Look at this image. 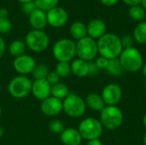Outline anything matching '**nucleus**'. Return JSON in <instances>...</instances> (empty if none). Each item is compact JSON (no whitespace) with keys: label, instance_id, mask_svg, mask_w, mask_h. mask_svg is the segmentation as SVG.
Returning <instances> with one entry per match:
<instances>
[{"label":"nucleus","instance_id":"f257e3e1","mask_svg":"<svg viewBox=\"0 0 146 145\" xmlns=\"http://www.w3.org/2000/svg\"><path fill=\"white\" fill-rule=\"evenodd\" d=\"M98 54L108 60L119 58L123 48L121 42V38L114 33H105L98 41Z\"/></svg>","mask_w":146,"mask_h":145},{"label":"nucleus","instance_id":"f03ea898","mask_svg":"<svg viewBox=\"0 0 146 145\" xmlns=\"http://www.w3.org/2000/svg\"><path fill=\"white\" fill-rule=\"evenodd\" d=\"M119 60L124 70L130 73L139 72L144 65L143 56L134 46L124 49L119 56Z\"/></svg>","mask_w":146,"mask_h":145},{"label":"nucleus","instance_id":"7ed1b4c3","mask_svg":"<svg viewBox=\"0 0 146 145\" xmlns=\"http://www.w3.org/2000/svg\"><path fill=\"white\" fill-rule=\"evenodd\" d=\"M52 54L57 62H70L76 56V43L69 38L59 39L53 45Z\"/></svg>","mask_w":146,"mask_h":145},{"label":"nucleus","instance_id":"20e7f679","mask_svg":"<svg viewBox=\"0 0 146 145\" xmlns=\"http://www.w3.org/2000/svg\"><path fill=\"white\" fill-rule=\"evenodd\" d=\"M100 122L109 131L118 129L123 122V113L117 106H105L100 112Z\"/></svg>","mask_w":146,"mask_h":145},{"label":"nucleus","instance_id":"39448f33","mask_svg":"<svg viewBox=\"0 0 146 145\" xmlns=\"http://www.w3.org/2000/svg\"><path fill=\"white\" fill-rule=\"evenodd\" d=\"M25 43L30 50L40 53L48 49L50 45V38L48 34L43 30L33 29L27 33Z\"/></svg>","mask_w":146,"mask_h":145},{"label":"nucleus","instance_id":"423d86ee","mask_svg":"<svg viewBox=\"0 0 146 145\" xmlns=\"http://www.w3.org/2000/svg\"><path fill=\"white\" fill-rule=\"evenodd\" d=\"M78 131L83 139L87 141L92 139H98L104 132V127L99 120L92 117L83 119L79 126Z\"/></svg>","mask_w":146,"mask_h":145},{"label":"nucleus","instance_id":"0eeeda50","mask_svg":"<svg viewBox=\"0 0 146 145\" xmlns=\"http://www.w3.org/2000/svg\"><path fill=\"white\" fill-rule=\"evenodd\" d=\"M33 81L24 75H18L14 77L9 83L8 90L11 97L16 99H22L27 97L32 91Z\"/></svg>","mask_w":146,"mask_h":145},{"label":"nucleus","instance_id":"6e6552de","mask_svg":"<svg viewBox=\"0 0 146 145\" xmlns=\"http://www.w3.org/2000/svg\"><path fill=\"white\" fill-rule=\"evenodd\" d=\"M86 110L85 100L76 94L70 93L62 101V111L71 118L83 116Z\"/></svg>","mask_w":146,"mask_h":145},{"label":"nucleus","instance_id":"1a4fd4ad","mask_svg":"<svg viewBox=\"0 0 146 145\" xmlns=\"http://www.w3.org/2000/svg\"><path fill=\"white\" fill-rule=\"evenodd\" d=\"M98 54V44L95 39L87 36L77 41L76 56H78V58L90 62L97 58Z\"/></svg>","mask_w":146,"mask_h":145},{"label":"nucleus","instance_id":"9d476101","mask_svg":"<svg viewBox=\"0 0 146 145\" xmlns=\"http://www.w3.org/2000/svg\"><path fill=\"white\" fill-rule=\"evenodd\" d=\"M101 97L107 106H116L122 98L121 87L117 84H109L102 91Z\"/></svg>","mask_w":146,"mask_h":145},{"label":"nucleus","instance_id":"9b49d317","mask_svg":"<svg viewBox=\"0 0 146 145\" xmlns=\"http://www.w3.org/2000/svg\"><path fill=\"white\" fill-rule=\"evenodd\" d=\"M36 65L37 63L35 59L27 54L15 57L13 62V67L15 72L18 73L19 75L24 76H27V74H32Z\"/></svg>","mask_w":146,"mask_h":145},{"label":"nucleus","instance_id":"f8f14e48","mask_svg":"<svg viewBox=\"0 0 146 145\" xmlns=\"http://www.w3.org/2000/svg\"><path fill=\"white\" fill-rule=\"evenodd\" d=\"M46 16H47L48 24L55 28H59L63 26L68 20V12L63 8L58 6L47 11Z\"/></svg>","mask_w":146,"mask_h":145},{"label":"nucleus","instance_id":"ddd939ff","mask_svg":"<svg viewBox=\"0 0 146 145\" xmlns=\"http://www.w3.org/2000/svg\"><path fill=\"white\" fill-rule=\"evenodd\" d=\"M40 109L47 116H56L62 111V101L50 96L41 101Z\"/></svg>","mask_w":146,"mask_h":145},{"label":"nucleus","instance_id":"4468645a","mask_svg":"<svg viewBox=\"0 0 146 145\" xmlns=\"http://www.w3.org/2000/svg\"><path fill=\"white\" fill-rule=\"evenodd\" d=\"M51 85L49 82L44 79H35L33 81L32 85V91L31 93L33 97L40 101H43L49 97H50Z\"/></svg>","mask_w":146,"mask_h":145},{"label":"nucleus","instance_id":"2eb2a0df","mask_svg":"<svg viewBox=\"0 0 146 145\" xmlns=\"http://www.w3.org/2000/svg\"><path fill=\"white\" fill-rule=\"evenodd\" d=\"M87 36L93 39H99L106 33L107 26L105 22L100 19H93L87 25Z\"/></svg>","mask_w":146,"mask_h":145},{"label":"nucleus","instance_id":"dca6fc26","mask_svg":"<svg viewBox=\"0 0 146 145\" xmlns=\"http://www.w3.org/2000/svg\"><path fill=\"white\" fill-rule=\"evenodd\" d=\"M60 136L63 145H80L83 140L78 129L73 127L65 128Z\"/></svg>","mask_w":146,"mask_h":145},{"label":"nucleus","instance_id":"f3484780","mask_svg":"<svg viewBox=\"0 0 146 145\" xmlns=\"http://www.w3.org/2000/svg\"><path fill=\"white\" fill-rule=\"evenodd\" d=\"M29 23L35 30H43L48 24L46 12L36 9L29 15Z\"/></svg>","mask_w":146,"mask_h":145},{"label":"nucleus","instance_id":"a211bd4d","mask_svg":"<svg viewBox=\"0 0 146 145\" xmlns=\"http://www.w3.org/2000/svg\"><path fill=\"white\" fill-rule=\"evenodd\" d=\"M71 73L78 78H85L89 75V62L77 58L72 61Z\"/></svg>","mask_w":146,"mask_h":145},{"label":"nucleus","instance_id":"6ab92c4d","mask_svg":"<svg viewBox=\"0 0 146 145\" xmlns=\"http://www.w3.org/2000/svg\"><path fill=\"white\" fill-rule=\"evenodd\" d=\"M86 105L89 109H91L93 111L101 112L103 109L105 107V103L101 97V95L97 93H89L86 99Z\"/></svg>","mask_w":146,"mask_h":145},{"label":"nucleus","instance_id":"aec40b11","mask_svg":"<svg viewBox=\"0 0 146 145\" xmlns=\"http://www.w3.org/2000/svg\"><path fill=\"white\" fill-rule=\"evenodd\" d=\"M70 34L72 38L77 41L87 37L86 25L81 21H75L70 26Z\"/></svg>","mask_w":146,"mask_h":145},{"label":"nucleus","instance_id":"412c9836","mask_svg":"<svg viewBox=\"0 0 146 145\" xmlns=\"http://www.w3.org/2000/svg\"><path fill=\"white\" fill-rule=\"evenodd\" d=\"M70 94L68 87L63 83H57L56 85H51V91L50 96L54 97L59 100L63 101L68 95Z\"/></svg>","mask_w":146,"mask_h":145},{"label":"nucleus","instance_id":"4be33fe9","mask_svg":"<svg viewBox=\"0 0 146 145\" xmlns=\"http://www.w3.org/2000/svg\"><path fill=\"white\" fill-rule=\"evenodd\" d=\"M27 48V47L26 45L25 41L16 39V40L12 41L9 44V52L12 56H14L15 58V57H18V56H21L24 55L25 52H26Z\"/></svg>","mask_w":146,"mask_h":145},{"label":"nucleus","instance_id":"5701e85b","mask_svg":"<svg viewBox=\"0 0 146 145\" xmlns=\"http://www.w3.org/2000/svg\"><path fill=\"white\" fill-rule=\"evenodd\" d=\"M106 70L110 74L114 77H121L125 72L124 68H122L119 58L109 60V63L107 66Z\"/></svg>","mask_w":146,"mask_h":145},{"label":"nucleus","instance_id":"b1692460","mask_svg":"<svg viewBox=\"0 0 146 145\" xmlns=\"http://www.w3.org/2000/svg\"><path fill=\"white\" fill-rule=\"evenodd\" d=\"M133 38L141 44H146V21L139 22L133 30Z\"/></svg>","mask_w":146,"mask_h":145},{"label":"nucleus","instance_id":"393cba45","mask_svg":"<svg viewBox=\"0 0 146 145\" xmlns=\"http://www.w3.org/2000/svg\"><path fill=\"white\" fill-rule=\"evenodd\" d=\"M145 9L139 4V5L131 6L129 9L128 14L132 20L141 22V21H144V20L145 18Z\"/></svg>","mask_w":146,"mask_h":145},{"label":"nucleus","instance_id":"a878e982","mask_svg":"<svg viewBox=\"0 0 146 145\" xmlns=\"http://www.w3.org/2000/svg\"><path fill=\"white\" fill-rule=\"evenodd\" d=\"M50 69L48 68V66H46L45 64H37L36 67L34 68L32 75L33 78L35 79H44L47 78L49 73H50Z\"/></svg>","mask_w":146,"mask_h":145},{"label":"nucleus","instance_id":"bb28decb","mask_svg":"<svg viewBox=\"0 0 146 145\" xmlns=\"http://www.w3.org/2000/svg\"><path fill=\"white\" fill-rule=\"evenodd\" d=\"M55 72L60 76L61 79L68 77L71 73V64H70V62H58L56 65Z\"/></svg>","mask_w":146,"mask_h":145},{"label":"nucleus","instance_id":"cd10ccee","mask_svg":"<svg viewBox=\"0 0 146 145\" xmlns=\"http://www.w3.org/2000/svg\"><path fill=\"white\" fill-rule=\"evenodd\" d=\"M34 3L38 9L47 12L57 6L59 0H34Z\"/></svg>","mask_w":146,"mask_h":145},{"label":"nucleus","instance_id":"c85d7f7f","mask_svg":"<svg viewBox=\"0 0 146 145\" xmlns=\"http://www.w3.org/2000/svg\"><path fill=\"white\" fill-rule=\"evenodd\" d=\"M48 127H49V130L52 133H54V134H59V135H61L62 132L65 129V126H64L63 123L60 120H57V119L51 120L49 122Z\"/></svg>","mask_w":146,"mask_h":145},{"label":"nucleus","instance_id":"c756f323","mask_svg":"<svg viewBox=\"0 0 146 145\" xmlns=\"http://www.w3.org/2000/svg\"><path fill=\"white\" fill-rule=\"evenodd\" d=\"M121 45L123 50L124 49H128L131 47H133V43H134V38L133 36L128 35V34H125L121 38Z\"/></svg>","mask_w":146,"mask_h":145},{"label":"nucleus","instance_id":"7c9ffc66","mask_svg":"<svg viewBox=\"0 0 146 145\" xmlns=\"http://www.w3.org/2000/svg\"><path fill=\"white\" fill-rule=\"evenodd\" d=\"M12 29V23L9 19L0 20V33H8Z\"/></svg>","mask_w":146,"mask_h":145},{"label":"nucleus","instance_id":"2f4dec72","mask_svg":"<svg viewBox=\"0 0 146 145\" xmlns=\"http://www.w3.org/2000/svg\"><path fill=\"white\" fill-rule=\"evenodd\" d=\"M37 9V6L34 3V1H32V2H27V3H22L21 5V10L22 12L25 14V15H30L34 9Z\"/></svg>","mask_w":146,"mask_h":145},{"label":"nucleus","instance_id":"473e14b6","mask_svg":"<svg viewBox=\"0 0 146 145\" xmlns=\"http://www.w3.org/2000/svg\"><path fill=\"white\" fill-rule=\"evenodd\" d=\"M45 79L49 82V84L50 85H56V84L59 83L61 78L55 71H50Z\"/></svg>","mask_w":146,"mask_h":145},{"label":"nucleus","instance_id":"72a5a7b5","mask_svg":"<svg viewBox=\"0 0 146 145\" xmlns=\"http://www.w3.org/2000/svg\"><path fill=\"white\" fill-rule=\"evenodd\" d=\"M95 63L97 64V66L100 68V69H106L108 63H109V60L104 56H98L96 58Z\"/></svg>","mask_w":146,"mask_h":145},{"label":"nucleus","instance_id":"f704fd0d","mask_svg":"<svg viewBox=\"0 0 146 145\" xmlns=\"http://www.w3.org/2000/svg\"><path fill=\"white\" fill-rule=\"evenodd\" d=\"M100 71V68L97 66L95 62H89V75L91 76H96Z\"/></svg>","mask_w":146,"mask_h":145},{"label":"nucleus","instance_id":"c9c22d12","mask_svg":"<svg viewBox=\"0 0 146 145\" xmlns=\"http://www.w3.org/2000/svg\"><path fill=\"white\" fill-rule=\"evenodd\" d=\"M5 50H6V44H5L4 39L0 35V58L3 56V54L5 52Z\"/></svg>","mask_w":146,"mask_h":145},{"label":"nucleus","instance_id":"e433bc0d","mask_svg":"<svg viewBox=\"0 0 146 145\" xmlns=\"http://www.w3.org/2000/svg\"><path fill=\"white\" fill-rule=\"evenodd\" d=\"M9 18V11L5 8H0V20Z\"/></svg>","mask_w":146,"mask_h":145},{"label":"nucleus","instance_id":"4c0bfd02","mask_svg":"<svg viewBox=\"0 0 146 145\" xmlns=\"http://www.w3.org/2000/svg\"><path fill=\"white\" fill-rule=\"evenodd\" d=\"M100 1L104 6H108V7L114 6L119 2V0H100Z\"/></svg>","mask_w":146,"mask_h":145},{"label":"nucleus","instance_id":"58836bf2","mask_svg":"<svg viewBox=\"0 0 146 145\" xmlns=\"http://www.w3.org/2000/svg\"><path fill=\"white\" fill-rule=\"evenodd\" d=\"M126 4L131 6H134V5H139L141 3L142 0H122Z\"/></svg>","mask_w":146,"mask_h":145},{"label":"nucleus","instance_id":"ea45409f","mask_svg":"<svg viewBox=\"0 0 146 145\" xmlns=\"http://www.w3.org/2000/svg\"><path fill=\"white\" fill-rule=\"evenodd\" d=\"M86 145H103L102 141L98 138V139H92L87 142Z\"/></svg>","mask_w":146,"mask_h":145},{"label":"nucleus","instance_id":"a19ab883","mask_svg":"<svg viewBox=\"0 0 146 145\" xmlns=\"http://www.w3.org/2000/svg\"><path fill=\"white\" fill-rule=\"evenodd\" d=\"M142 73H143V75L145 76L146 78V62L145 63H144V65H143V67H142Z\"/></svg>","mask_w":146,"mask_h":145},{"label":"nucleus","instance_id":"79ce46f5","mask_svg":"<svg viewBox=\"0 0 146 145\" xmlns=\"http://www.w3.org/2000/svg\"><path fill=\"white\" fill-rule=\"evenodd\" d=\"M3 133H4V130H3V126H0V138L3 136Z\"/></svg>","mask_w":146,"mask_h":145},{"label":"nucleus","instance_id":"37998d69","mask_svg":"<svg viewBox=\"0 0 146 145\" xmlns=\"http://www.w3.org/2000/svg\"><path fill=\"white\" fill-rule=\"evenodd\" d=\"M141 4H142V7L146 10V0H142Z\"/></svg>","mask_w":146,"mask_h":145},{"label":"nucleus","instance_id":"c03bdc74","mask_svg":"<svg viewBox=\"0 0 146 145\" xmlns=\"http://www.w3.org/2000/svg\"><path fill=\"white\" fill-rule=\"evenodd\" d=\"M19 1L20 3H27V2H32V1H34V0H17Z\"/></svg>","mask_w":146,"mask_h":145},{"label":"nucleus","instance_id":"a18cd8bd","mask_svg":"<svg viewBox=\"0 0 146 145\" xmlns=\"http://www.w3.org/2000/svg\"><path fill=\"white\" fill-rule=\"evenodd\" d=\"M143 124H144L145 127L146 128V114L144 115V118H143Z\"/></svg>","mask_w":146,"mask_h":145},{"label":"nucleus","instance_id":"49530a36","mask_svg":"<svg viewBox=\"0 0 146 145\" xmlns=\"http://www.w3.org/2000/svg\"><path fill=\"white\" fill-rule=\"evenodd\" d=\"M144 144H145V145H146V133L144 136Z\"/></svg>","mask_w":146,"mask_h":145},{"label":"nucleus","instance_id":"de8ad7c7","mask_svg":"<svg viewBox=\"0 0 146 145\" xmlns=\"http://www.w3.org/2000/svg\"><path fill=\"white\" fill-rule=\"evenodd\" d=\"M1 115H2V107L0 105V117H1Z\"/></svg>","mask_w":146,"mask_h":145}]
</instances>
